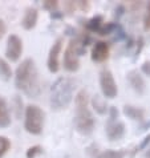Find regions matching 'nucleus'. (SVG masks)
Returning a JSON list of instances; mask_svg holds the SVG:
<instances>
[{
    "label": "nucleus",
    "mask_w": 150,
    "mask_h": 158,
    "mask_svg": "<svg viewBox=\"0 0 150 158\" xmlns=\"http://www.w3.org/2000/svg\"><path fill=\"white\" fill-rule=\"evenodd\" d=\"M15 85L25 96L36 98L41 92L39 71L32 59H25L16 68L15 72Z\"/></svg>",
    "instance_id": "f257e3e1"
},
{
    "label": "nucleus",
    "mask_w": 150,
    "mask_h": 158,
    "mask_svg": "<svg viewBox=\"0 0 150 158\" xmlns=\"http://www.w3.org/2000/svg\"><path fill=\"white\" fill-rule=\"evenodd\" d=\"M74 82L70 77H59L51 86V98L49 104L53 110H63L68 108L70 101L73 98V90H74Z\"/></svg>",
    "instance_id": "f03ea898"
},
{
    "label": "nucleus",
    "mask_w": 150,
    "mask_h": 158,
    "mask_svg": "<svg viewBox=\"0 0 150 158\" xmlns=\"http://www.w3.org/2000/svg\"><path fill=\"white\" fill-rule=\"evenodd\" d=\"M86 52V47L81 43L80 39H72L65 48L63 65L68 72H76L80 68V56Z\"/></svg>",
    "instance_id": "7ed1b4c3"
},
{
    "label": "nucleus",
    "mask_w": 150,
    "mask_h": 158,
    "mask_svg": "<svg viewBox=\"0 0 150 158\" xmlns=\"http://www.w3.org/2000/svg\"><path fill=\"white\" fill-rule=\"evenodd\" d=\"M45 114L37 105H28L24 110V129L29 134L37 135L43 133Z\"/></svg>",
    "instance_id": "20e7f679"
},
{
    "label": "nucleus",
    "mask_w": 150,
    "mask_h": 158,
    "mask_svg": "<svg viewBox=\"0 0 150 158\" xmlns=\"http://www.w3.org/2000/svg\"><path fill=\"white\" fill-rule=\"evenodd\" d=\"M74 129L82 135H89L94 130V118L88 106H76V116L73 120Z\"/></svg>",
    "instance_id": "39448f33"
},
{
    "label": "nucleus",
    "mask_w": 150,
    "mask_h": 158,
    "mask_svg": "<svg viewBox=\"0 0 150 158\" xmlns=\"http://www.w3.org/2000/svg\"><path fill=\"white\" fill-rule=\"evenodd\" d=\"M100 86H101V92H102L104 97L106 98H114L117 97L118 93V88L116 84L112 72L109 69H102L100 72Z\"/></svg>",
    "instance_id": "423d86ee"
},
{
    "label": "nucleus",
    "mask_w": 150,
    "mask_h": 158,
    "mask_svg": "<svg viewBox=\"0 0 150 158\" xmlns=\"http://www.w3.org/2000/svg\"><path fill=\"white\" fill-rule=\"evenodd\" d=\"M63 44H64L63 37H59L49 49L48 60H47V67L49 69L51 73H57L60 69V55H61V49H63Z\"/></svg>",
    "instance_id": "0eeeda50"
},
{
    "label": "nucleus",
    "mask_w": 150,
    "mask_h": 158,
    "mask_svg": "<svg viewBox=\"0 0 150 158\" xmlns=\"http://www.w3.org/2000/svg\"><path fill=\"white\" fill-rule=\"evenodd\" d=\"M21 53H23V41H21V39L17 35H10L7 40L6 57L12 63H16L21 57Z\"/></svg>",
    "instance_id": "6e6552de"
},
{
    "label": "nucleus",
    "mask_w": 150,
    "mask_h": 158,
    "mask_svg": "<svg viewBox=\"0 0 150 158\" xmlns=\"http://www.w3.org/2000/svg\"><path fill=\"white\" fill-rule=\"evenodd\" d=\"M106 137L109 141H118L125 135V124L118 120H112L108 118L106 122Z\"/></svg>",
    "instance_id": "1a4fd4ad"
},
{
    "label": "nucleus",
    "mask_w": 150,
    "mask_h": 158,
    "mask_svg": "<svg viewBox=\"0 0 150 158\" xmlns=\"http://www.w3.org/2000/svg\"><path fill=\"white\" fill-rule=\"evenodd\" d=\"M92 60L94 63H104L109 59V43L106 41H96L92 48Z\"/></svg>",
    "instance_id": "9d476101"
},
{
    "label": "nucleus",
    "mask_w": 150,
    "mask_h": 158,
    "mask_svg": "<svg viewBox=\"0 0 150 158\" xmlns=\"http://www.w3.org/2000/svg\"><path fill=\"white\" fill-rule=\"evenodd\" d=\"M126 78L129 81L130 86L137 92L138 94H144L145 90H146V84H145V80L141 74L137 71H130L126 74Z\"/></svg>",
    "instance_id": "9b49d317"
},
{
    "label": "nucleus",
    "mask_w": 150,
    "mask_h": 158,
    "mask_svg": "<svg viewBox=\"0 0 150 158\" xmlns=\"http://www.w3.org/2000/svg\"><path fill=\"white\" fill-rule=\"evenodd\" d=\"M37 19H39V12L36 8L33 7H28L24 12V16L21 19V27L27 31H31L36 27L37 24Z\"/></svg>",
    "instance_id": "f8f14e48"
},
{
    "label": "nucleus",
    "mask_w": 150,
    "mask_h": 158,
    "mask_svg": "<svg viewBox=\"0 0 150 158\" xmlns=\"http://www.w3.org/2000/svg\"><path fill=\"white\" fill-rule=\"evenodd\" d=\"M11 125V112L7 101L0 96V129L8 128Z\"/></svg>",
    "instance_id": "ddd939ff"
},
{
    "label": "nucleus",
    "mask_w": 150,
    "mask_h": 158,
    "mask_svg": "<svg viewBox=\"0 0 150 158\" xmlns=\"http://www.w3.org/2000/svg\"><path fill=\"white\" fill-rule=\"evenodd\" d=\"M123 114L134 121H144L145 120V110L142 108L133 106V105H125V106H123Z\"/></svg>",
    "instance_id": "4468645a"
},
{
    "label": "nucleus",
    "mask_w": 150,
    "mask_h": 158,
    "mask_svg": "<svg viewBox=\"0 0 150 158\" xmlns=\"http://www.w3.org/2000/svg\"><path fill=\"white\" fill-rule=\"evenodd\" d=\"M102 24H104L102 15H96V16L92 17V19L86 20L85 23H84V27H85V29L88 31V32L98 33V31H100L101 27H102Z\"/></svg>",
    "instance_id": "2eb2a0df"
},
{
    "label": "nucleus",
    "mask_w": 150,
    "mask_h": 158,
    "mask_svg": "<svg viewBox=\"0 0 150 158\" xmlns=\"http://www.w3.org/2000/svg\"><path fill=\"white\" fill-rule=\"evenodd\" d=\"M92 106H93V109L98 113V114H105V113L108 112L106 102H105V101L101 98L98 94L93 96V98H92Z\"/></svg>",
    "instance_id": "dca6fc26"
},
{
    "label": "nucleus",
    "mask_w": 150,
    "mask_h": 158,
    "mask_svg": "<svg viewBox=\"0 0 150 158\" xmlns=\"http://www.w3.org/2000/svg\"><path fill=\"white\" fill-rule=\"evenodd\" d=\"M11 77H12V69L10 67V64L4 59L0 57V78L4 81H8L11 80Z\"/></svg>",
    "instance_id": "f3484780"
},
{
    "label": "nucleus",
    "mask_w": 150,
    "mask_h": 158,
    "mask_svg": "<svg viewBox=\"0 0 150 158\" xmlns=\"http://www.w3.org/2000/svg\"><path fill=\"white\" fill-rule=\"evenodd\" d=\"M126 153L123 150H104L96 154L94 158H123Z\"/></svg>",
    "instance_id": "a211bd4d"
},
{
    "label": "nucleus",
    "mask_w": 150,
    "mask_h": 158,
    "mask_svg": "<svg viewBox=\"0 0 150 158\" xmlns=\"http://www.w3.org/2000/svg\"><path fill=\"white\" fill-rule=\"evenodd\" d=\"M74 102H76V106H88V104H89V93L85 89H81L74 97Z\"/></svg>",
    "instance_id": "6ab92c4d"
},
{
    "label": "nucleus",
    "mask_w": 150,
    "mask_h": 158,
    "mask_svg": "<svg viewBox=\"0 0 150 158\" xmlns=\"http://www.w3.org/2000/svg\"><path fill=\"white\" fill-rule=\"evenodd\" d=\"M11 149V141L4 135H0V158H3Z\"/></svg>",
    "instance_id": "aec40b11"
},
{
    "label": "nucleus",
    "mask_w": 150,
    "mask_h": 158,
    "mask_svg": "<svg viewBox=\"0 0 150 158\" xmlns=\"http://www.w3.org/2000/svg\"><path fill=\"white\" fill-rule=\"evenodd\" d=\"M40 154H43V148L40 145H35V146H31L27 153H25V157L27 158H36Z\"/></svg>",
    "instance_id": "412c9836"
},
{
    "label": "nucleus",
    "mask_w": 150,
    "mask_h": 158,
    "mask_svg": "<svg viewBox=\"0 0 150 158\" xmlns=\"http://www.w3.org/2000/svg\"><path fill=\"white\" fill-rule=\"evenodd\" d=\"M57 7H59V2H56V0H47V2L43 3V8L47 11H49L51 14L57 11Z\"/></svg>",
    "instance_id": "4be33fe9"
},
{
    "label": "nucleus",
    "mask_w": 150,
    "mask_h": 158,
    "mask_svg": "<svg viewBox=\"0 0 150 158\" xmlns=\"http://www.w3.org/2000/svg\"><path fill=\"white\" fill-rule=\"evenodd\" d=\"M14 110L16 113V116L20 117L21 110H23V101H21V98L19 96H15L14 97Z\"/></svg>",
    "instance_id": "5701e85b"
},
{
    "label": "nucleus",
    "mask_w": 150,
    "mask_h": 158,
    "mask_svg": "<svg viewBox=\"0 0 150 158\" xmlns=\"http://www.w3.org/2000/svg\"><path fill=\"white\" fill-rule=\"evenodd\" d=\"M144 28L145 31H150V2L146 4V10L144 15Z\"/></svg>",
    "instance_id": "b1692460"
},
{
    "label": "nucleus",
    "mask_w": 150,
    "mask_h": 158,
    "mask_svg": "<svg viewBox=\"0 0 150 158\" xmlns=\"http://www.w3.org/2000/svg\"><path fill=\"white\" fill-rule=\"evenodd\" d=\"M144 39L142 37H138V40H137L134 44H135V52H134V60L138 57L140 53H141V51H142V48H144Z\"/></svg>",
    "instance_id": "393cba45"
},
{
    "label": "nucleus",
    "mask_w": 150,
    "mask_h": 158,
    "mask_svg": "<svg viewBox=\"0 0 150 158\" xmlns=\"http://www.w3.org/2000/svg\"><path fill=\"white\" fill-rule=\"evenodd\" d=\"M76 3V8L77 10H80V11H82V12H88L89 11V8H90V4H89V2H74Z\"/></svg>",
    "instance_id": "a878e982"
},
{
    "label": "nucleus",
    "mask_w": 150,
    "mask_h": 158,
    "mask_svg": "<svg viewBox=\"0 0 150 158\" xmlns=\"http://www.w3.org/2000/svg\"><path fill=\"white\" fill-rule=\"evenodd\" d=\"M149 143H150V134H148L146 137L142 139V142H141L138 146H137L135 152H141V150H144V149H146V148L149 146Z\"/></svg>",
    "instance_id": "bb28decb"
},
{
    "label": "nucleus",
    "mask_w": 150,
    "mask_h": 158,
    "mask_svg": "<svg viewBox=\"0 0 150 158\" xmlns=\"http://www.w3.org/2000/svg\"><path fill=\"white\" fill-rule=\"evenodd\" d=\"M64 8H65V11H67L68 14H73V12L77 10V8H76V3H74V2H65L64 3Z\"/></svg>",
    "instance_id": "cd10ccee"
},
{
    "label": "nucleus",
    "mask_w": 150,
    "mask_h": 158,
    "mask_svg": "<svg viewBox=\"0 0 150 158\" xmlns=\"http://www.w3.org/2000/svg\"><path fill=\"white\" fill-rule=\"evenodd\" d=\"M141 71H142V73H145L146 76L150 77V61H145V63L141 65Z\"/></svg>",
    "instance_id": "c85d7f7f"
},
{
    "label": "nucleus",
    "mask_w": 150,
    "mask_h": 158,
    "mask_svg": "<svg viewBox=\"0 0 150 158\" xmlns=\"http://www.w3.org/2000/svg\"><path fill=\"white\" fill-rule=\"evenodd\" d=\"M6 32H7V25H6V23H4V20L0 19V40L4 37Z\"/></svg>",
    "instance_id": "c756f323"
},
{
    "label": "nucleus",
    "mask_w": 150,
    "mask_h": 158,
    "mask_svg": "<svg viewBox=\"0 0 150 158\" xmlns=\"http://www.w3.org/2000/svg\"><path fill=\"white\" fill-rule=\"evenodd\" d=\"M123 14H125V7H123V6H118L116 8V17H117V19H120Z\"/></svg>",
    "instance_id": "7c9ffc66"
},
{
    "label": "nucleus",
    "mask_w": 150,
    "mask_h": 158,
    "mask_svg": "<svg viewBox=\"0 0 150 158\" xmlns=\"http://www.w3.org/2000/svg\"><path fill=\"white\" fill-rule=\"evenodd\" d=\"M64 17V12H59V11H55L51 14V19H63Z\"/></svg>",
    "instance_id": "2f4dec72"
},
{
    "label": "nucleus",
    "mask_w": 150,
    "mask_h": 158,
    "mask_svg": "<svg viewBox=\"0 0 150 158\" xmlns=\"http://www.w3.org/2000/svg\"><path fill=\"white\" fill-rule=\"evenodd\" d=\"M146 157L150 158V148H148V152H146Z\"/></svg>",
    "instance_id": "473e14b6"
}]
</instances>
